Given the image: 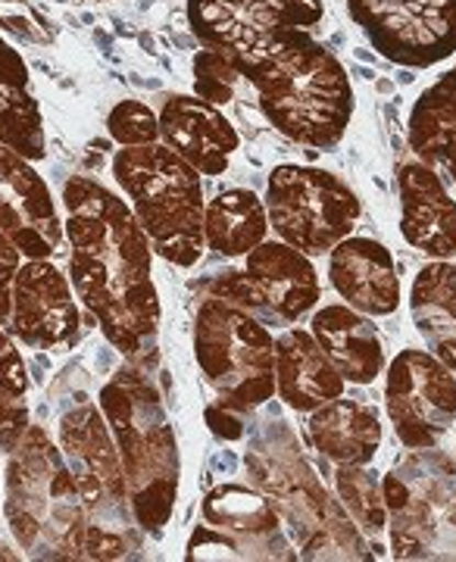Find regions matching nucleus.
I'll use <instances>...</instances> for the list:
<instances>
[{"mask_svg": "<svg viewBox=\"0 0 456 562\" xmlns=\"http://www.w3.org/2000/svg\"><path fill=\"white\" fill-rule=\"evenodd\" d=\"M63 210L76 297L122 357H141L159 331L154 247L147 232L129 203L85 176L66 181Z\"/></svg>", "mask_w": 456, "mask_h": 562, "instance_id": "nucleus-1", "label": "nucleus"}, {"mask_svg": "<svg viewBox=\"0 0 456 562\" xmlns=\"http://www.w3.org/2000/svg\"><path fill=\"white\" fill-rule=\"evenodd\" d=\"M241 79L257 91L259 113L294 144L332 150L354 120V88L313 29L281 32Z\"/></svg>", "mask_w": 456, "mask_h": 562, "instance_id": "nucleus-2", "label": "nucleus"}, {"mask_svg": "<svg viewBox=\"0 0 456 562\" xmlns=\"http://www.w3.org/2000/svg\"><path fill=\"white\" fill-rule=\"evenodd\" d=\"M100 413L120 447L141 531L159 535L173 519L181 479L179 441L159 391L144 372L122 366L100 387Z\"/></svg>", "mask_w": 456, "mask_h": 562, "instance_id": "nucleus-3", "label": "nucleus"}, {"mask_svg": "<svg viewBox=\"0 0 456 562\" xmlns=\"http://www.w3.org/2000/svg\"><path fill=\"white\" fill-rule=\"evenodd\" d=\"M3 513L13 538L35 560H88V513L63 450L29 425L3 472Z\"/></svg>", "mask_w": 456, "mask_h": 562, "instance_id": "nucleus-4", "label": "nucleus"}, {"mask_svg": "<svg viewBox=\"0 0 456 562\" xmlns=\"http://www.w3.org/2000/svg\"><path fill=\"white\" fill-rule=\"evenodd\" d=\"M194 360L216 397L207 406V425L222 441H238L244 416L276 394V338L251 313L213 294L198 306Z\"/></svg>", "mask_w": 456, "mask_h": 562, "instance_id": "nucleus-5", "label": "nucleus"}, {"mask_svg": "<svg viewBox=\"0 0 456 562\" xmlns=\"http://www.w3.org/2000/svg\"><path fill=\"white\" fill-rule=\"evenodd\" d=\"M113 179L132 201L154 254L191 269L203 257V176L169 144L122 147L113 157Z\"/></svg>", "mask_w": 456, "mask_h": 562, "instance_id": "nucleus-6", "label": "nucleus"}, {"mask_svg": "<svg viewBox=\"0 0 456 562\" xmlns=\"http://www.w3.org/2000/svg\"><path fill=\"white\" fill-rule=\"evenodd\" d=\"M60 450L88 513V560H122L138 550V519L120 447L98 406L76 403L60 416Z\"/></svg>", "mask_w": 456, "mask_h": 562, "instance_id": "nucleus-7", "label": "nucleus"}, {"mask_svg": "<svg viewBox=\"0 0 456 562\" xmlns=\"http://www.w3.org/2000/svg\"><path fill=\"white\" fill-rule=\"evenodd\" d=\"M394 560H456V462L416 450L381 479Z\"/></svg>", "mask_w": 456, "mask_h": 562, "instance_id": "nucleus-8", "label": "nucleus"}, {"mask_svg": "<svg viewBox=\"0 0 456 562\" xmlns=\"http://www.w3.org/2000/svg\"><path fill=\"white\" fill-rule=\"evenodd\" d=\"M247 469L259 487L276 497L278 516H285L298 535L307 560H372L369 543L357 522L341 509L316 482L313 469L300 460L294 441L285 435V450L276 453L266 441L247 450Z\"/></svg>", "mask_w": 456, "mask_h": 562, "instance_id": "nucleus-9", "label": "nucleus"}, {"mask_svg": "<svg viewBox=\"0 0 456 562\" xmlns=\"http://www.w3.org/2000/svg\"><path fill=\"white\" fill-rule=\"evenodd\" d=\"M266 213L269 228L285 244L307 257L332 254L337 244L354 235L359 206L357 191L329 169L285 162L276 166L266 181Z\"/></svg>", "mask_w": 456, "mask_h": 562, "instance_id": "nucleus-10", "label": "nucleus"}, {"mask_svg": "<svg viewBox=\"0 0 456 562\" xmlns=\"http://www.w3.org/2000/svg\"><path fill=\"white\" fill-rule=\"evenodd\" d=\"M322 16V0H188L194 38L232 63L238 76L281 32L316 29Z\"/></svg>", "mask_w": 456, "mask_h": 562, "instance_id": "nucleus-11", "label": "nucleus"}, {"mask_svg": "<svg viewBox=\"0 0 456 562\" xmlns=\"http://www.w3.org/2000/svg\"><path fill=\"white\" fill-rule=\"evenodd\" d=\"M213 294L241 306L263 325H294L319 303L316 266L281 238L263 241L247 254L241 272L216 279Z\"/></svg>", "mask_w": 456, "mask_h": 562, "instance_id": "nucleus-12", "label": "nucleus"}, {"mask_svg": "<svg viewBox=\"0 0 456 562\" xmlns=\"http://www.w3.org/2000/svg\"><path fill=\"white\" fill-rule=\"evenodd\" d=\"M188 560L291 562L298 553L281 531V516L254 487L222 484L203 501V522L188 541Z\"/></svg>", "mask_w": 456, "mask_h": 562, "instance_id": "nucleus-13", "label": "nucleus"}, {"mask_svg": "<svg viewBox=\"0 0 456 562\" xmlns=\"http://www.w3.org/2000/svg\"><path fill=\"white\" fill-rule=\"evenodd\" d=\"M351 20L385 60L432 69L456 54V0H344Z\"/></svg>", "mask_w": 456, "mask_h": 562, "instance_id": "nucleus-14", "label": "nucleus"}, {"mask_svg": "<svg viewBox=\"0 0 456 562\" xmlns=\"http://www.w3.org/2000/svg\"><path fill=\"white\" fill-rule=\"evenodd\" d=\"M385 409L407 450L437 447L456 425V372L432 350H400L385 375Z\"/></svg>", "mask_w": 456, "mask_h": 562, "instance_id": "nucleus-15", "label": "nucleus"}, {"mask_svg": "<svg viewBox=\"0 0 456 562\" xmlns=\"http://www.w3.org/2000/svg\"><path fill=\"white\" fill-rule=\"evenodd\" d=\"M10 331L35 350H69L79 341L76 288L51 260H25L13 281Z\"/></svg>", "mask_w": 456, "mask_h": 562, "instance_id": "nucleus-16", "label": "nucleus"}, {"mask_svg": "<svg viewBox=\"0 0 456 562\" xmlns=\"http://www.w3.org/2000/svg\"><path fill=\"white\" fill-rule=\"evenodd\" d=\"M0 232L13 238L25 260H51L66 238L47 181L7 144H0Z\"/></svg>", "mask_w": 456, "mask_h": 562, "instance_id": "nucleus-17", "label": "nucleus"}, {"mask_svg": "<svg viewBox=\"0 0 456 562\" xmlns=\"http://www.w3.org/2000/svg\"><path fill=\"white\" fill-rule=\"evenodd\" d=\"M400 235L432 260L456 257V201L447 184L425 162H407L397 172Z\"/></svg>", "mask_w": 456, "mask_h": 562, "instance_id": "nucleus-18", "label": "nucleus"}, {"mask_svg": "<svg viewBox=\"0 0 456 562\" xmlns=\"http://www.w3.org/2000/svg\"><path fill=\"white\" fill-rule=\"evenodd\" d=\"M159 138L169 144L181 160H188L200 176H222L238 150L235 125L219 113L216 103L176 94L159 110Z\"/></svg>", "mask_w": 456, "mask_h": 562, "instance_id": "nucleus-19", "label": "nucleus"}, {"mask_svg": "<svg viewBox=\"0 0 456 562\" xmlns=\"http://www.w3.org/2000/svg\"><path fill=\"white\" fill-rule=\"evenodd\" d=\"M329 276L341 301L366 316H391L400 306L394 257L376 238H344L329 257Z\"/></svg>", "mask_w": 456, "mask_h": 562, "instance_id": "nucleus-20", "label": "nucleus"}, {"mask_svg": "<svg viewBox=\"0 0 456 562\" xmlns=\"http://www.w3.org/2000/svg\"><path fill=\"white\" fill-rule=\"evenodd\" d=\"M344 375L319 347L313 331L288 328L276 338V394L298 413H313L344 397Z\"/></svg>", "mask_w": 456, "mask_h": 562, "instance_id": "nucleus-21", "label": "nucleus"}, {"mask_svg": "<svg viewBox=\"0 0 456 562\" xmlns=\"http://www.w3.org/2000/svg\"><path fill=\"white\" fill-rule=\"evenodd\" d=\"M310 331L319 347L335 362V369L351 384H372L385 369V344L376 322L347 303H329L316 310Z\"/></svg>", "mask_w": 456, "mask_h": 562, "instance_id": "nucleus-22", "label": "nucleus"}, {"mask_svg": "<svg viewBox=\"0 0 456 562\" xmlns=\"http://www.w3.org/2000/svg\"><path fill=\"white\" fill-rule=\"evenodd\" d=\"M381 419L372 406L359 401L325 403L307 419V441L335 465H369L381 447Z\"/></svg>", "mask_w": 456, "mask_h": 562, "instance_id": "nucleus-23", "label": "nucleus"}, {"mask_svg": "<svg viewBox=\"0 0 456 562\" xmlns=\"http://www.w3.org/2000/svg\"><path fill=\"white\" fill-rule=\"evenodd\" d=\"M407 135L419 160L456 184V63L419 94Z\"/></svg>", "mask_w": 456, "mask_h": 562, "instance_id": "nucleus-24", "label": "nucleus"}, {"mask_svg": "<svg viewBox=\"0 0 456 562\" xmlns=\"http://www.w3.org/2000/svg\"><path fill=\"white\" fill-rule=\"evenodd\" d=\"M0 144L38 162L47 157L44 120L32 91V76L20 54L0 38Z\"/></svg>", "mask_w": 456, "mask_h": 562, "instance_id": "nucleus-25", "label": "nucleus"}, {"mask_svg": "<svg viewBox=\"0 0 456 562\" xmlns=\"http://www.w3.org/2000/svg\"><path fill=\"white\" fill-rule=\"evenodd\" d=\"M410 316L425 347L456 372V266L432 260L410 288Z\"/></svg>", "mask_w": 456, "mask_h": 562, "instance_id": "nucleus-26", "label": "nucleus"}, {"mask_svg": "<svg viewBox=\"0 0 456 562\" xmlns=\"http://www.w3.org/2000/svg\"><path fill=\"white\" fill-rule=\"evenodd\" d=\"M266 232H269L266 203L247 188L222 191L207 203L203 238H207V247L219 257H232V260L247 257L254 247L266 241Z\"/></svg>", "mask_w": 456, "mask_h": 562, "instance_id": "nucleus-27", "label": "nucleus"}, {"mask_svg": "<svg viewBox=\"0 0 456 562\" xmlns=\"http://www.w3.org/2000/svg\"><path fill=\"white\" fill-rule=\"evenodd\" d=\"M29 372L22 362L16 344L0 331V450H16L22 435L32 425V406H29Z\"/></svg>", "mask_w": 456, "mask_h": 562, "instance_id": "nucleus-28", "label": "nucleus"}, {"mask_svg": "<svg viewBox=\"0 0 456 562\" xmlns=\"http://www.w3.org/2000/svg\"><path fill=\"white\" fill-rule=\"evenodd\" d=\"M335 487L347 516L363 531V538L369 541L381 538V531L388 528V509H385L381 479L376 472H369L366 465H337Z\"/></svg>", "mask_w": 456, "mask_h": 562, "instance_id": "nucleus-29", "label": "nucleus"}, {"mask_svg": "<svg viewBox=\"0 0 456 562\" xmlns=\"http://www.w3.org/2000/svg\"><path fill=\"white\" fill-rule=\"evenodd\" d=\"M107 128L116 144L122 147H138V144H157L159 138V116L141 101H120L110 116Z\"/></svg>", "mask_w": 456, "mask_h": 562, "instance_id": "nucleus-30", "label": "nucleus"}, {"mask_svg": "<svg viewBox=\"0 0 456 562\" xmlns=\"http://www.w3.org/2000/svg\"><path fill=\"white\" fill-rule=\"evenodd\" d=\"M241 76L232 69V63L219 57L213 50H200L194 57V91L198 98L210 103H229L235 98V81Z\"/></svg>", "mask_w": 456, "mask_h": 562, "instance_id": "nucleus-31", "label": "nucleus"}, {"mask_svg": "<svg viewBox=\"0 0 456 562\" xmlns=\"http://www.w3.org/2000/svg\"><path fill=\"white\" fill-rule=\"evenodd\" d=\"M22 266V250L13 244L10 235L0 232V325L10 322V310H13V281Z\"/></svg>", "mask_w": 456, "mask_h": 562, "instance_id": "nucleus-32", "label": "nucleus"}, {"mask_svg": "<svg viewBox=\"0 0 456 562\" xmlns=\"http://www.w3.org/2000/svg\"><path fill=\"white\" fill-rule=\"evenodd\" d=\"M0 560H3V553H0Z\"/></svg>", "mask_w": 456, "mask_h": 562, "instance_id": "nucleus-33", "label": "nucleus"}, {"mask_svg": "<svg viewBox=\"0 0 456 562\" xmlns=\"http://www.w3.org/2000/svg\"><path fill=\"white\" fill-rule=\"evenodd\" d=\"M98 3H100V0H98Z\"/></svg>", "mask_w": 456, "mask_h": 562, "instance_id": "nucleus-34", "label": "nucleus"}]
</instances>
